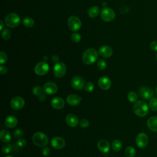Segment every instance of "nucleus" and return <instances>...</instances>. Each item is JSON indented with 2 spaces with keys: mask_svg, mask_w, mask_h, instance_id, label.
Returning a JSON list of instances; mask_svg holds the SVG:
<instances>
[{
  "mask_svg": "<svg viewBox=\"0 0 157 157\" xmlns=\"http://www.w3.org/2000/svg\"><path fill=\"white\" fill-rule=\"evenodd\" d=\"M66 122L68 126L71 127H75L78 124V118L75 114L70 113L66 116Z\"/></svg>",
  "mask_w": 157,
  "mask_h": 157,
  "instance_id": "nucleus-17",
  "label": "nucleus"
},
{
  "mask_svg": "<svg viewBox=\"0 0 157 157\" xmlns=\"http://www.w3.org/2000/svg\"><path fill=\"white\" fill-rule=\"evenodd\" d=\"M17 145L20 147H24L26 146V141L25 139H21V138H20L18 140H17Z\"/></svg>",
  "mask_w": 157,
  "mask_h": 157,
  "instance_id": "nucleus-39",
  "label": "nucleus"
},
{
  "mask_svg": "<svg viewBox=\"0 0 157 157\" xmlns=\"http://www.w3.org/2000/svg\"><path fill=\"white\" fill-rule=\"evenodd\" d=\"M32 140L36 146L40 147H45L48 143V138L47 136L42 132H37L34 133L33 136Z\"/></svg>",
  "mask_w": 157,
  "mask_h": 157,
  "instance_id": "nucleus-3",
  "label": "nucleus"
},
{
  "mask_svg": "<svg viewBox=\"0 0 157 157\" xmlns=\"http://www.w3.org/2000/svg\"><path fill=\"white\" fill-rule=\"evenodd\" d=\"M98 148L101 152L106 153L110 150L109 142L105 139H101L98 143Z\"/></svg>",
  "mask_w": 157,
  "mask_h": 157,
  "instance_id": "nucleus-20",
  "label": "nucleus"
},
{
  "mask_svg": "<svg viewBox=\"0 0 157 157\" xmlns=\"http://www.w3.org/2000/svg\"><path fill=\"white\" fill-rule=\"evenodd\" d=\"M52 61L53 62H55V63H57L58 62V60H59V57L56 55H53L52 56Z\"/></svg>",
  "mask_w": 157,
  "mask_h": 157,
  "instance_id": "nucleus-44",
  "label": "nucleus"
},
{
  "mask_svg": "<svg viewBox=\"0 0 157 157\" xmlns=\"http://www.w3.org/2000/svg\"><path fill=\"white\" fill-rule=\"evenodd\" d=\"M128 99L131 102H136L137 101L138 99V96L137 94L134 91H131L128 94Z\"/></svg>",
  "mask_w": 157,
  "mask_h": 157,
  "instance_id": "nucleus-29",
  "label": "nucleus"
},
{
  "mask_svg": "<svg viewBox=\"0 0 157 157\" xmlns=\"http://www.w3.org/2000/svg\"><path fill=\"white\" fill-rule=\"evenodd\" d=\"M23 24L27 28H31L34 25V21L32 18L26 17L23 20Z\"/></svg>",
  "mask_w": 157,
  "mask_h": 157,
  "instance_id": "nucleus-27",
  "label": "nucleus"
},
{
  "mask_svg": "<svg viewBox=\"0 0 157 157\" xmlns=\"http://www.w3.org/2000/svg\"><path fill=\"white\" fill-rule=\"evenodd\" d=\"M4 21L7 26L9 28H15L20 24V17L17 13H10L6 17Z\"/></svg>",
  "mask_w": 157,
  "mask_h": 157,
  "instance_id": "nucleus-4",
  "label": "nucleus"
},
{
  "mask_svg": "<svg viewBox=\"0 0 157 157\" xmlns=\"http://www.w3.org/2000/svg\"><path fill=\"white\" fill-rule=\"evenodd\" d=\"M25 105V101L20 96H15L10 101L11 107L15 110H20Z\"/></svg>",
  "mask_w": 157,
  "mask_h": 157,
  "instance_id": "nucleus-11",
  "label": "nucleus"
},
{
  "mask_svg": "<svg viewBox=\"0 0 157 157\" xmlns=\"http://www.w3.org/2000/svg\"><path fill=\"white\" fill-rule=\"evenodd\" d=\"M156 59H157V54H156Z\"/></svg>",
  "mask_w": 157,
  "mask_h": 157,
  "instance_id": "nucleus-48",
  "label": "nucleus"
},
{
  "mask_svg": "<svg viewBox=\"0 0 157 157\" xmlns=\"http://www.w3.org/2000/svg\"><path fill=\"white\" fill-rule=\"evenodd\" d=\"M7 69L6 66H2V65H1L0 66V73L1 75L6 74L7 73Z\"/></svg>",
  "mask_w": 157,
  "mask_h": 157,
  "instance_id": "nucleus-42",
  "label": "nucleus"
},
{
  "mask_svg": "<svg viewBox=\"0 0 157 157\" xmlns=\"http://www.w3.org/2000/svg\"><path fill=\"white\" fill-rule=\"evenodd\" d=\"M0 23H1V28H0V30H2L3 29V27H4V23L2 22V20H0Z\"/></svg>",
  "mask_w": 157,
  "mask_h": 157,
  "instance_id": "nucleus-45",
  "label": "nucleus"
},
{
  "mask_svg": "<svg viewBox=\"0 0 157 157\" xmlns=\"http://www.w3.org/2000/svg\"><path fill=\"white\" fill-rule=\"evenodd\" d=\"M79 124L80 126L82 127V128H87L89 126V124H90V123L88 121V120L86 119H82L79 122Z\"/></svg>",
  "mask_w": 157,
  "mask_h": 157,
  "instance_id": "nucleus-38",
  "label": "nucleus"
},
{
  "mask_svg": "<svg viewBox=\"0 0 157 157\" xmlns=\"http://www.w3.org/2000/svg\"><path fill=\"white\" fill-rule=\"evenodd\" d=\"M155 92H156V93L157 94V86H156V88H155Z\"/></svg>",
  "mask_w": 157,
  "mask_h": 157,
  "instance_id": "nucleus-47",
  "label": "nucleus"
},
{
  "mask_svg": "<svg viewBox=\"0 0 157 157\" xmlns=\"http://www.w3.org/2000/svg\"><path fill=\"white\" fill-rule=\"evenodd\" d=\"M112 148L115 151H120L122 148V142L120 140H115L112 144Z\"/></svg>",
  "mask_w": 157,
  "mask_h": 157,
  "instance_id": "nucleus-26",
  "label": "nucleus"
},
{
  "mask_svg": "<svg viewBox=\"0 0 157 157\" xmlns=\"http://www.w3.org/2000/svg\"><path fill=\"white\" fill-rule=\"evenodd\" d=\"M1 36H2V37L4 40H8V39H10V37L11 36V33H10L9 29H8L7 28H5L2 31Z\"/></svg>",
  "mask_w": 157,
  "mask_h": 157,
  "instance_id": "nucleus-32",
  "label": "nucleus"
},
{
  "mask_svg": "<svg viewBox=\"0 0 157 157\" xmlns=\"http://www.w3.org/2000/svg\"><path fill=\"white\" fill-rule=\"evenodd\" d=\"M66 72V66L62 62H57L53 67V73L57 77H63Z\"/></svg>",
  "mask_w": 157,
  "mask_h": 157,
  "instance_id": "nucleus-8",
  "label": "nucleus"
},
{
  "mask_svg": "<svg viewBox=\"0 0 157 157\" xmlns=\"http://www.w3.org/2000/svg\"><path fill=\"white\" fill-rule=\"evenodd\" d=\"M113 50L112 48L108 45H102L99 50V54L103 58H109L112 56Z\"/></svg>",
  "mask_w": 157,
  "mask_h": 157,
  "instance_id": "nucleus-18",
  "label": "nucleus"
},
{
  "mask_svg": "<svg viewBox=\"0 0 157 157\" xmlns=\"http://www.w3.org/2000/svg\"><path fill=\"white\" fill-rule=\"evenodd\" d=\"M43 91V88H41L40 86H35L33 88V93L37 96L42 94Z\"/></svg>",
  "mask_w": 157,
  "mask_h": 157,
  "instance_id": "nucleus-33",
  "label": "nucleus"
},
{
  "mask_svg": "<svg viewBox=\"0 0 157 157\" xmlns=\"http://www.w3.org/2000/svg\"><path fill=\"white\" fill-rule=\"evenodd\" d=\"M68 27L72 31H77L80 29L82 26V22L80 18L76 16H71L67 20Z\"/></svg>",
  "mask_w": 157,
  "mask_h": 157,
  "instance_id": "nucleus-5",
  "label": "nucleus"
},
{
  "mask_svg": "<svg viewBox=\"0 0 157 157\" xmlns=\"http://www.w3.org/2000/svg\"><path fill=\"white\" fill-rule=\"evenodd\" d=\"M71 39H72V42H74L75 43H77L80 41L81 36L78 33H73L71 36Z\"/></svg>",
  "mask_w": 157,
  "mask_h": 157,
  "instance_id": "nucleus-36",
  "label": "nucleus"
},
{
  "mask_svg": "<svg viewBox=\"0 0 157 157\" xmlns=\"http://www.w3.org/2000/svg\"><path fill=\"white\" fill-rule=\"evenodd\" d=\"M139 93L140 97L145 100L150 99L154 94V91L151 88L145 86H142L139 88Z\"/></svg>",
  "mask_w": 157,
  "mask_h": 157,
  "instance_id": "nucleus-9",
  "label": "nucleus"
},
{
  "mask_svg": "<svg viewBox=\"0 0 157 157\" xmlns=\"http://www.w3.org/2000/svg\"><path fill=\"white\" fill-rule=\"evenodd\" d=\"M18 123L17 118L12 115L7 117L5 120V124L7 127L9 128H15Z\"/></svg>",
  "mask_w": 157,
  "mask_h": 157,
  "instance_id": "nucleus-22",
  "label": "nucleus"
},
{
  "mask_svg": "<svg viewBox=\"0 0 157 157\" xmlns=\"http://www.w3.org/2000/svg\"><path fill=\"white\" fill-rule=\"evenodd\" d=\"M82 100V98L80 96H79L77 94H72L67 96L66 98V102L67 103L71 105V106H76L78 105Z\"/></svg>",
  "mask_w": 157,
  "mask_h": 157,
  "instance_id": "nucleus-16",
  "label": "nucleus"
},
{
  "mask_svg": "<svg viewBox=\"0 0 157 157\" xmlns=\"http://www.w3.org/2000/svg\"><path fill=\"white\" fill-rule=\"evenodd\" d=\"M7 60V56L6 53L2 51L0 52V63L4 64L5 63Z\"/></svg>",
  "mask_w": 157,
  "mask_h": 157,
  "instance_id": "nucleus-37",
  "label": "nucleus"
},
{
  "mask_svg": "<svg viewBox=\"0 0 157 157\" xmlns=\"http://www.w3.org/2000/svg\"><path fill=\"white\" fill-rule=\"evenodd\" d=\"M98 58V52L93 48L86 49L82 55L83 62L88 65L92 64L95 63Z\"/></svg>",
  "mask_w": 157,
  "mask_h": 157,
  "instance_id": "nucleus-1",
  "label": "nucleus"
},
{
  "mask_svg": "<svg viewBox=\"0 0 157 157\" xmlns=\"http://www.w3.org/2000/svg\"><path fill=\"white\" fill-rule=\"evenodd\" d=\"M150 47L152 50L157 51V40L152 41L150 44Z\"/></svg>",
  "mask_w": 157,
  "mask_h": 157,
  "instance_id": "nucleus-41",
  "label": "nucleus"
},
{
  "mask_svg": "<svg viewBox=\"0 0 157 157\" xmlns=\"http://www.w3.org/2000/svg\"><path fill=\"white\" fill-rule=\"evenodd\" d=\"M46 99V96L45 94H40V96H39V100L43 102V101H45Z\"/></svg>",
  "mask_w": 157,
  "mask_h": 157,
  "instance_id": "nucleus-43",
  "label": "nucleus"
},
{
  "mask_svg": "<svg viewBox=\"0 0 157 157\" xmlns=\"http://www.w3.org/2000/svg\"><path fill=\"white\" fill-rule=\"evenodd\" d=\"M4 157H13V156H10V155H7V156H4Z\"/></svg>",
  "mask_w": 157,
  "mask_h": 157,
  "instance_id": "nucleus-46",
  "label": "nucleus"
},
{
  "mask_svg": "<svg viewBox=\"0 0 157 157\" xmlns=\"http://www.w3.org/2000/svg\"><path fill=\"white\" fill-rule=\"evenodd\" d=\"M72 87L75 90H81L85 86L84 79L78 75L74 77L71 80Z\"/></svg>",
  "mask_w": 157,
  "mask_h": 157,
  "instance_id": "nucleus-13",
  "label": "nucleus"
},
{
  "mask_svg": "<svg viewBox=\"0 0 157 157\" xmlns=\"http://www.w3.org/2000/svg\"><path fill=\"white\" fill-rule=\"evenodd\" d=\"M42 88L44 92L47 94H53L58 91V86L56 84L52 82L45 83Z\"/></svg>",
  "mask_w": 157,
  "mask_h": 157,
  "instance_id": "nucleus-12",
  "label": "nucleus"
},
{
  "mask_svg": "<svg viewBox=\"0 0 157 157\" xmlns=\"http://www.w3.org/2000/svg\"><path fill=\"white\" fill-rule=\"evenodd\" d=\"M94 88V85L91 82H88L86 83L83 87L84 90L87 92H91L92 91H93Z\"/></svg>",
  "mask_w": 157,
  "mask_h": 157,
  "instance_id": "nucleus-31",
  "label": "nucleus"
},
{
  "mask_svg": "<svg viewBox=\"0 0 157 157\" xmlns=\"http://www.w3.org/2000/svg\"><path fill=\"white\" fill-rule=\"evenodd\" d=\"M101 18L107 22L112 21L114 20L115 17V14L114 11L109 7H105L102 9L101 12Z\"/></svg>",
  "mask_w": 157,
  "mask_h": 157,
  "instance_id": "nucleus-6",
  "label": "nucleus"
},
{
  "mask_svg": "<svg viewBox=\"0 0 157 157\" xmlns=\"http://www.w3.org/2000/svg\"><path fill=\"white\" fill-rule=\"evenodd\" d=\"M97 66L100 70H104L107 67V63L103 59H99L97 62Z\"/></svg>",
  "mask_w": 157,
  "mask_h": 157,
  "instance_id": "nucleus-30",
  "label": "nucleus"
},
{
  "mask_svg": "<svg viewBox=\"0 0 157 157\" xmlns=\"http://www.w3.org/2000/svg\"><path fill=\"white\" fill-rule=\"evenodd\" d=\"M147 125L150 130L157 132V117L153 116L149 118L147 120Z\"/></svg>",
  "mask_w": 157,
  "mask_h": 157,
  "instance_id": "nucleus-21",
  "label": "nucleus"
},
{
  "mask_svg": "<svg viewBox=\"0 0 157 157\" xmlns=\"http://www.w3.org/2000/svg\"><path fill=\"white\" fill-rule=\"evenodd\" d=\"M0 139L1 140L5 143H8L11 140V135L10 133L5 129H2L0 133Z\"/></svg>",
  "mask_w": 157,
  "mask_h": 157,
  "instance_id": "nucleus-23",
  "label": "nucleus"
},
{
  "mask_svg": "<svg viewBox=\"0 0 157 157\" xmlns=\"http://www.w3.org/2000/svg\"><path fill=\"white\" fill-rule=\"evenodd\" d=\"M124 153L126 157H134L136 154V151L134 147L129 146L126 147V148L125 149Z\"/></svg>",
  "mask_w": 157,
  "mask_h": 157,
  "instance_id": "nucleus-25",
  "label": "nucleus"
},
{
  "mask_svg": "<svg viewBox=\"0 0 157 157\" xmlns=\"http://www.w3.org/2000/svg\"><path fill=\"white\" fill-rule=\"evenodd\" d=\"M11 150H12V145L9 144H5L2 147V152L4 154H8L9 153H10Z\"/></svg>",
  "mask_w": 157,
  "mask_h": 157,
  "instance_id": "nucleus-34",
  "label": "nucleus"
},
{
  "mask_svg": "<svg viewBox=\"0 0 157 157\" xmlns=\"http://www.w3.org/2000/svg\"><path fill=\"white\" fill-rule=\"evenodd\" d=\"M148 106L152 111L157 110V99L155 98H151L149 101Z\"/></svg>",
  "mask_w": 157,
  "mask_h": 157,
  "instance_id": "nucleus-28",
  "label": "nucleus"
},
{
  "mask_svg": "<svg viewBox=\"0 0 157 157\" xmlns=\"http://www.w3.org/2000/svg\"><path fill=\"white\" fill-rule=\"evenodd\" d=\"M134 113L140 117L146 116L149 111V106L144 101H137L133 106Z\"/></svg>",
  "mask_w": 157,
  "mask_h": 157,
  "instance_id": "nucleus-2",
  "label": "nucleus"
},
{
  "mask_svg": "<svg viewBox=\"0 0 157 157\" xmlns=\"http://www.w3.org/2000/svg\"><path fill=\"white\" fill-rule=\"evenodd\" d=\"M23 134V131L21 129H17L13 132V136L15 139H20Z\"/></svg>",
  "mask_w": 157,
  "mask_h": 157,
  "instance_id": "nucleus-35",
  "label": "nucleus"
},
{
  "mask_svg": "<svg viewBox=\"0 0 157 157\" xmlns=\"http://www.w3.org/2000/svg\"><path fill=\"white\" fill-rule=\"evenodd\" d=\"M112 85L111 80L109 78L103 76L99 78L98 80V85L99 86L104 90H109Z\"/></svg>",
  "mask_w": 157,
  "mask_h": 157,
  "instance_id": "nucleus-15",
  "label": "nucleus"
},
{
  "mask_svg": "<svg viewBox=\"0 0 157 157\" xmlns=\"http://www.w3.org/2000/svg\"><path fill=\"white\" fill-rule=\"evenodd\" d=\"M64 101L63 98L59 97L54 98L51 101V105L55 109H61L64 106Z\"/></svg>",
  "mask_w": 157,
  "mask_h": 157,
  "instance_id": "nucleus-19",
  "label": "nucleus"
},
{
  "mask_svg": "<svg viewBox=\"0 0 157 157\" xmlns=\"http://www.w3.org/2000/svg\"><path fill=\"white\" fill-rule=\"evenodd\" d=\"M136 143L137 147L141 148H144L148 145V137L145 133L140 132L136 136Z\"/></svg>",
  "mask_w": 157,
  "mask_h": 157,
  "instance_id": "nucleus-10",
  "label": "nucleus"
},
{
  "mask_svg": "<svg viewBox=\"0 0 157 157\" xmlns=\"http://www.w3.org/2000/svg\"><path fill=\"white\" fill-rule=\"evenodd\" d=\"M99 13V8L98 6L91 7L88 11V15L91 18L96 17Z\"/></svg>",
  "mask_w": 157,
  "mask_h": 157,
  "instance_id": "nucleus-24",
  "label": "nucleus"
},
{
  "mask_svg": "<svg viewBox=\"0 0 157 157\" xmlns=\"http://www.w3.org/2000/svg\"><path fill=\"white\" fill-rule=\"evenodd\" d=\"M52 147L56 150H60L65 146V140L61 137H55L51 140Z\"/></svg>",
  "mask_w": 157,
  "mask_h": 157,
  "instance_id": "nucleus-14",
  "label": "nucleus"
},
{
  "mask_svg": "<svg viewBox=\"0 0 157 157\" xmlns=\"http://www.w3.org/2000/svg\"><path fill=\"white\" fill-rule=\"evenodd\" d=\"M48 71H49V66L45 61H42L37 63L34 67L35 73L37 75L40 76L47 74Z\"/></svg>",
  "mask_w": 157,
  "mask_h": 157,
  "instance_id": "nucleus-7",
  "label": "nucleus"
},
{
  "mask_svg": "<svg viewBox=\"0 0 157 157\" xmlns=\"http://www.w3.org/2000/svg\"><path fill=\"white\" fill-rule=\"evenodd\" d=\"M50 153H51V151L48 147H44L42 149V154L45 156H49L50 155Z\"/></svg>",
  "mask_w": 157,
  "mask_h": 157,
  "instance_id": "nucleus-40",
  "label": "nucleus"
}]
</instances>
